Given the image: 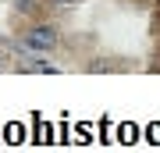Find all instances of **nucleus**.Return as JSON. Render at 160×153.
I'll return each mask as SVG.
<instances>
[{
	"mask_svg": "<svg viewBox=\"0 0 160 153\" xmlns=\"http://www.w3.org/2000/svg\"><path fill=\"white\" fill-rule=\"evenodd\" d=\"M25 46L36 54H46L57 46V32H53V25H32L29 32H25Z\"/></svg>",
	"mask_w": 160,
	"mask_h": 153,
	"instance_id": "f257e3e1",
	"label": "nucleus"
},
{
	"mask_svg": "<svg viewBox=\"0 0 160 153\" xmlns=\"http://www.w3.org/2000/svg\"><path fill=\"white\" fill-rule=\"evenodd\" d=\"M53 4H75V0H53Z\"/></svg>",
	"mask_w": 160,
	"mask_h": 153,
	"instance_id": "f03ea898",
	"label": "nucleus"
},
{
	"mask_svg": "<svg viewBox=\"0 0 160 153\" xmlns=\"http://www.w3.org/2000/svg\"><path fill=\"white\" fill-rule=\"evenodd\" d=\"M0 68H4V61H0Z\"/></svg>",
	"mask_w": 160,
	"mask_h": 153,
	"instance_id": "7ed1b4c3",
	"label": "nucleus"
}]
</instances>
